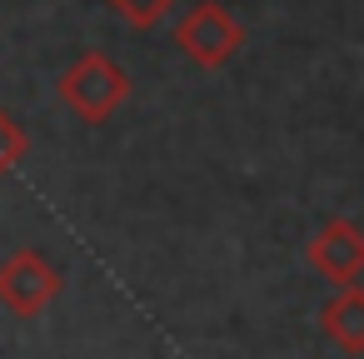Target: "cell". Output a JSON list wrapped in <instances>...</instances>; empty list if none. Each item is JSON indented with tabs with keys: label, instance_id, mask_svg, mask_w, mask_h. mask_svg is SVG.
Instances as JSON below:
<instances>
[{
	"label": "cell",
	"instance_id": "obj_1",
	"mask_svg": "<svg viewBox=\"0 0 364 359\" xmlns=\"http://www.w3.org/2000/svg\"><path fill=\"white\" fill-rule=\"evenodd\" d=\"M55 95L65 100V110H70L75 120H85V125H105V120L125 105V95H130V75H125L110 55L85 50V55H75V60L65 65V75L55 80Z\"/></svg>",
	"mask_w": 364,
	"mask_h": 359
},
{
	"label": "cell",
	"instance_id": "obj_2",
	"mask_svg": "<svg viewBox=\"0 0 364 359\" xmlns=\"http://www.w3.org/2000/svg\"><path fill=\"white\" fill-rule=\"evenodd\" d=\"M175 45H180L200 70H220V65L235 60V50L245 45V26L220 6V0H200V6L175 26Z\"/></svg>",
	"mask_w": 364,
	"mask_h": 359
},
{
	"label": "cell",
	"instance_id": "obj_3",
	"mask_svg": "<svg viewBox=\"0 0 364 359\" xmlns=\"http://www.w3.org/2000/svg\"><path fill=\"white\" fill-rule=\"evenodd\" d=\"M65 274L41 254V250H16L6 264H0V304L21 319H36L46 314V304L60 294Z\"/></svg>",
	"mask_w": 364,
	"mask_h": 359
},
{
	"label": "cell",
	"instance_id": "obj_4",
	"mask_svg": "<svg viewBox=\"0 0 364 359\" xmlns=\"http://www.w3.org/2000/svg\"><path fill=\"white\" fill-rule=\"evenodd\" d=\"M304 259H309V269L319 274V279H329V284H359V274H364V230L359 225H349V220H329L314 240H309V250H304Z\"/></svg>",
	"mask_w": 364,
	"mask_h": 359
},
{
	"label": "cell",
	"instance_id": "obj_5",
	"mask_svg": "<svg viewBox=\"0 0 364 359\" xmlns=\"http://www.w3.org/2000/svg\"><path fill=\"white\" fill-rule=\"evenodd\" d=\"M319 329L344 349V354H364V289L344 284L324 309H319Z\"/></svg>",
	"mask_w": 364,
	"mask_h": 359
},
{
	"label": "cell",
	"instance_id": "obj_6",
	"mask_svg": "<svg viewBox=\"0 0 364 359\" xmlns=\"http://www.w3.org/2000/svg\"><path fill=\"white\" fill-rule=\"evenodd\" d=\"M105 6H110L125 26L150 31V26H160V21H165V11H170V6H180V0H105Z\"/></svg>",
	"mask_w": 364,
	"mask_h": 359
},
{
	"label": "cell",
	"instance_id": "obj_7",
	"mask_svg": "<svg viewBox=\"0 0 364 359\" xmlns=\"http://www.w3.org/2000/svg\"><path fill=\"white\" fill-rule=\"evenodd\" d=\"M26 150H31L26 130L16 125V115H11V110H0V180H6V175L26 160Z\"/></svg>",
	"mask_w": 364,
	"mask_h": 359
}]
</instances>
